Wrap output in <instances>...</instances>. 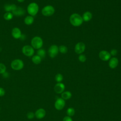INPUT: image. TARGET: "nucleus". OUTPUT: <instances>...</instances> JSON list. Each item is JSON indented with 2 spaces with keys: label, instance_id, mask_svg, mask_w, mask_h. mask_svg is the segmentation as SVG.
Wrapping results in <instances>:
<instances>
[{
  "label": "nucleus",
  "instance_id": "nucleus-24",
  "mask_svg": "<svg viewBox=\"0 0 121 121\" xmlns=\"http://www.w3.org/2000/svg\"><path fill=\"white\" fill-rule=\"evenodd\" d=\"M59 52L61 53H66L68 52V48L65 45H60L59 47Z\"/></svg>",
  "mask_w": 121,
  "mask_h": 121
},
{
  "label": "nucleus",
  "instance_id": "nucleus-9",
  "mask_svg": "<svg viewBox=\"0 0 121 121\" xmlns=\"http://www.w3.org/2000/svg\"><path fill=\"white\" fill-rule=\"evenodd\" d=\"M65 105V101L61 97L57 99L54 104V107L57 110H62Z\"/></svg>",
  "mask_w": 121,
  "mask_h": 121
},
{
  "label": "nucleus",
  "instance_id": "nucleus-32",
  "mask_svg": "<svg viewBox=\"0 0 121 121\" xmlns=\"http://www.w3.org/2000/svg\"><path fill=\"white\" fill-rule=\"evenodd\" d=\"M18 2H20V3H21V2H23L25 0H17Z\"/></svg>",
  "mask_w": 121,
  "mask_h": 121
},
{
  "label": "nucleus",
  "instance_id": "nucleus-23",
  "mask_svg": "<svg viewBox=\"0 0 121 121\" xmlns=\"http://www.w3.org/2000/svg\"><path fill=\"white\" fill-rule=\"evenodd\" d=\"M75 110L72 107H69V108H68L66 112L67 114L68 115V116L69 117L73 116L75 114Z\"/></svg>",
  "mask_w": 121,
  "mask_h": 121
},
{
  "label": "nucleus",
  "instance_id": "nucleus-28",
  "mask_svg": "<svg viewBox=\"0 0 121 121\" xmlns=\"http://www.w3.org/2000/svg\"><path fill=\"white\" fill-rule=\"evenodd\" d=\"M35 116V113H34L32 112H28L27 114H26V117L28 119H32L34 118V117Z\"/></svg>",
  "mask_w": 121,
  "mask_h": 121
},
{
  "label": "nucleus",
  "instance_id": "nucleus-5",
  "mask_svg": "<svg viewBox=\"0 0 121 121\" xmlns=\"http://www.w3.org/2000/svg\"><path fill=\"white\" fill-rule=\"evenodd\" d=\"M55 12L54 7L51 5H47L44 7L42 9V14L45 17L52 16Z\"/></svg>",
  "mask_w": 121,
  "mask_h": 121
},
{
  "label": "nucleus",
  "instance_id": "nucleus-26",
  "mask_svg": "<svg viewBox=\"0 0 121 121\" xmlns=\"http://www.w3.org/2000/svg\"><path fill=\"white\" fill-rule=\"evenodd\" d=\"M6 66L2 63H0V74H3L6 72Z\"/></svg>",
  "mask_w": 121,
  "mask_h": 121
},
{
  "label": "nucleus",
  "instance_id": "nucleus-17",
  "mask_svg": "<svg viewBox=\"0 0 121 121\" xmlns=\"http://www.w3.org/2000/svg\"><path fill=\"white\" fill-rule=\"evenodd\" d=\"M17 6L15 4H7L4 6V9L6 12L13 11L17 8Z\"/></svg>",
  "mask_w": 121,
  "mask_h": 121
},
{
  "label": "nucleus",
  "instance_id": "nucleus-4",
  "mask_svg": "<svg viewBox=\"0 0 121 121\" xmlns=\"http://www.w3.org/2000/svg\"><path fill=\"white\" fill-rule=\"evenodd\" d=\"M10 66L11 68L15 70H20L24 68V64L22 60L17 59L11 62Z\"/></svg>",
  "mask_w": 121,
  "mask_h": 121
},
{
  "label": "nucleus",
  "instance_id": "nucleus-10",
  "mask_svg": "<svg viewBox=\"0 0 121 121\" xmlns=\"http://www.w3.org/2000/svg\"><path fill=\"white\" fill-rule=\"evenodd\" d=\"M99 57L103 61H107L111 58V55L107 51L103 50L99 53Z\"/></svg>",
  "mask_w": 121,
  "mask_h": 121
},
{
  "label": "nucleus",
  "instance_id": "nucleus-21",
  "mask_svg": "<svg viewBox=\"0 0 121 121\" xmlns=\"http://www.w3.org/2000/svg\"><path fill=\"white\" fill-rule=\"evenodd\" d=\"M13 15L11 12H6L3 15L4 18L7 21L10 20L13 18Z\"/></svg>",
  "mask_w": 121,
  "mask_h": 121
},
{
  "label": "nucleus",
  "instance_id": "nucleus-30",
  "mask_svg": "<svg viewBox=\"0 0 121 121\" xmlns=\"http://www.w3.org/2000/svg\"><path fill=\"white\" fill-rule=\"evenodd\" d=\"M5 91L4 88H3L1 87H0V97L3 96L5 95Z\"/></svg>",
  "mask_w": 121,
  "mask_h": 121
},
{
  "label": "nucleus",
  "instance_id": "nucleus-22",
  "mask_svg": "<svg viewBox=\"0 0 121 121\" xmlns=\"http://www.w3.org/2000/svg\"><path fill=\"white\" fill-rule=\"evenodd\" d=\"M37 55L40 56L42 59L44 58L46 55V52L45 50L40 48L37 51Z\"/></svg>",
  "mask_w": 121,
  "mask_h": 121
},
{
  "label": "nucleus",
  "instance_id": "nucleus-6",
  "mask_svg": "<svg viewBox=\"0 0 121 121\" xmlns=\"http://www.w3.org/2000/svg\"><path fill=\"white\" fill-rule=\"evenodd\" d=\"M22 52L25 56L27 57H31L34 55L35 50L32 46L26 45L22 47Z\"/></svg>",
  "mask_w": 121,
  "mask_h": 121
},
{
  "label": "nucleus",
  "instance_id": "nucleus-7",
  "mask_svg": "<svg viewBox=\"0 0 121 121\" xmlns=\"http://www.w3.org/2000/svg\"><path fill=\"white\" fill-rule=\"evenodd\" d=\"M48 52L51 58H53L55 57L59 52V47L54 44L51 45L48 49Z\"/></svg>",
  "mask_w": 121,
  "mask_h": 121
},
{
  "label": "nucleus",
  "instance_id": "nucleus-15",
  "mask_svg": "<svg viewBox=\"0 0 121 121\" xmlns=\"http://www.w3.org/2000/svg\"><path fill=\"white\" fill-rule=\"evenodd\" d=\"M13 15H14L17 16H20L25 14V10L20 7H17V8L12 11Z\"/></svg>",
  "mask_w": 121,
  "mask_h": 121
},
{
  "label": "nucleus",
  "instance_id": "nucleus-14",
  "mask_svg": "<svg viewBox=\"0 0 121 121\" xmlns=\"http://www.w3.org/2000/svg\"><path fill=\"white\" fill-rule=\"evenodd\" d=\"M118 63L119 61L118 59L116 57H112L109 60L108 64L110 68L113 69L117 67L118 65Z\"/></svg>",
  "mask_w": 121,
  "mask_h": 121
},
{
  "label": "nucleus",
  "instance_id": "nucleus-12",
  "mask_svg": "<svg viewBox=\"0 0 121 121\" xmlns=\"http://www.w3.org/2000/svg\"><path fill=\"white\" fill-rule=\"evenodd\" d=\"M46 115V111L43 108H39L37 109L35 113V117L38 119H42Z\"/></svg>",
  "mask_w": 121,
  "mask_h": 121
},
{
  "label": "nucleus",
  "instance_id": "nucleus-1",
  "mask_svg": "<svg viewBox=\"0 0 121 121\" xmlns=\"http://www.w3.org/2000/svg\"><path fill=\"white\" fill-rule=\"evenodd\" d=\"M70 24L74 26H79L83 22L82 17L78 13H73L69 17Z\"/></svg>",
  "mask_w": 121,
  "mask_h": 121
},
{
  "label": "nucleus",
  "instance_id": "nucleus-25",
  "mask_svg": "<svg viewBox=\"0 0 121 121\" xmlns=\"http://www.w3.org/2000/svg\"><path fill=\"white\" fill-rule=\"evenodd\" d=\"M63 77L62 75H61L60 73H58L55 76V80H56V82H57L58 83H60L61 82L62 80H63Z\"/></svg>",
  "mask_w": 121,
  "mask_h": 121
},
{
  "label": "nucleus",
  "instance_id": "nucleus-11",
  "mask_svg": "<svg viewBox=\"0 0 121 121\" xmlns=\"http://www.w3.org/2000/svg\"><path fill=\"white\" fill-rule=\"evenodd\" d=\"M65 86L64 84L61 82L57 83L54 87V90L57 94H61L64 92Z\"/></svg>",
  "mask_w": 121,
  "mask_h": 121
},
{
  "label": "nucleus",
  "instance_id": "nucleus-13",
  "mask_svg": "<svg viewBox=\"0 0 121 121\" xmlns=\"http://www.w3.org/2000/svg\"><path fill=\"white\" fill-rule=\"evenodd\" d=\"M11 35L15 39L20 38L22 36L20 29L17 27H15L12 29L11 31Z\"/></svg>",
  "mask_w": 121,
  "mask_h": 121
},
{
  "label": "nucleus",
  "instance_id": "nucleus-8",
  "mask_svg": "<svg viewBox=\"0 0 121 121\" xmlns=\"http://www.w3.org/2000/svg\"><path fill=\"white\" fill-rule=\"evenodd\" d=\"M86 49V45L83 42H78V43L74 48L75 52L78 54H80L83 53Z\"/></svg>",
  "mask_w": 121,
  "mask_h": 121
},
{
  "label": "nucleus",
  "instance_id": "nucleus-27",
  "mask_svg": "<svg viewBox=\"0 0 121 121\" xmlns=\"http://www.w3.org/2000/svg\"><path fill=\"white\" fill-rule=\"evenodd\" d=\"M86 57L84 54H80L78 56V60L81 62H84L86 60Z\"/></svg>",
  "mask_w": 121,
  "mask_h": 121
},
{
  "label": "nucleus",
  "instance_id": "nucleus-16",
  "mask_svg": "<svg viewBox=\"0 0 121 121\" xmlns=\"http://www.w3.org/2000/svg\"><path fill=\"white\" fill-rule=\"evenodd\" d=\"M82 17L83 20V21L88 22L92 19V14L89 11H86L83 13Z\"/></svg>",
  "mask_w": 121,
  "mask_h": 121
},
{
  "label": "nucleus",
  "instance_id": "nucleus-29",
  "mask_svg": "<svg viewBox=\"0 0 121 121\" xmlns=\"http://www.w3.org/2000/svg\"><path fill=\"white\" fill-rule=\"evenodd\" d=\"M118 53V51L116 49H112L111 52H110V54L111 55V56H116L117 55Z\"/></svg>",
  "mask_w": 121,
  "mask_h": 121
},
{
  "label": "nucleus",
  "instance_id": "nucleus-18",
  "mask_svg": "<svg viewBox=\"0 0 121 121\" xmlns=\"http://www.w3.org/2000/svg\"><path fill=\"white\" fill-rule=\"evenodd\" d=\"M34 21V18L33 16L29 15L26 16L24 19V23L26 25L29 26L32 25Z\"/></svg>",
  "mask_w": 121,
  "mask_h": 121
},
{
  "label": "nucleus",
  "instance_id": "nucleus-2",
  "mask_svg": "<svg viewBox=\"0 0 121 121\" xmlns=\"http://www.w3.org/2000/svg\"><path fill=\"white\" fill-rule=\"evenodd\" d=\"M39 11V6L35 2H31L27 7V11L29 15L33 17L35 16Z\"/></svg>",
  "mask_w": 121,
  "mask_h": 121
},
{
  "label": "nucleus",
  "instance_id": "nucleus-31",
  "mask_svg": "<svg viewBox=\"0 0 121 121\" xmlns=\"http://www.w3.org/2000/svg\"><path fill=\"white\" fill-rule=\"evenodd\" d=\"M63 121H73V120L69 116H66L63 118Z\"/></svg>",
  "mask_w": 121,
  "mask_h": 121
},
{
  "label": "nucleus",
  "instance_id": "nucleus-20",
  "mask_svg": "<svg viewBox=\"0 0 121 121\" xmlns=\"http://www.w3.org/2000/svg\"><path fill=\"white\" fill-rule=\"evenodd\" d=\"M42 61V58L37 55H35L32 56V61L35 64H39Z\"/></svg>",
  "mask_w": 121,
  "mask_h": 121
},
{
  "label": "nucleus",
  "instance_id": "nucleus-3",
  "mask_svg": "<svg viewBox=\"0 0 121 121\" xmlns=\"http://www.w3.org/2000/svg\"><path fill=\"white\" fill-rule=\"evenodd\" d=\"M31 46L35 49H39L42 48L43 45V41L41 37L36 36L34 37L31 41Z\"/></svg>",
  "mask_w": 121,
  "mask_h": 121
},
{
  "label": "nucleus",
  "instance_id": "nucleus-19",
  "mask_svg": "<svg viewBox=\"0 0 121 121\" xmlns=\"http://www.w3.org/2000/svg\"><path fill=\"white\" fill-rule=\"evenodd\" d=\"M72 96L71 93L69 91H64L61 94V98L65 100H69Z\"/></svg>",
  "mask_w": 121,
  "mask_h": 121
}]
</instances>
